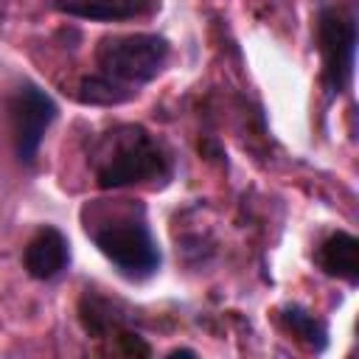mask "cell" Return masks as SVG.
<instances>
[{"label":"cell","instance_id":"obj_1","mask_svg":"<svg viewBox=\"0 0 359 359\" xmlns=\"http://www.w3.org/2000/svg\"><path fill=\"white\" fill-rule=\"evenodd\" d=\"M171 59L168 36L157 31L107 34L93 53V73L81 76L76 98L87 107H121L140 95Z\"/></svg>","mask_w":359,"mask_h":359},{"label":"cell","instance_id":"obj_2","mask_svg":"<svg viewBox=\"0 0 359 359\" xmlns=\"http://www.w3.org/2000/svg\"><path fill=\"white\" fill-rule=\"evenodd\" d=\"M84 236L112 264V269L143 283L163 266V250L149 224V208L140 199H87L79 210Z\"/></svg>","mask_w":359,"mask_h":359},{"label":"cell","instance_id":"obj_3","mask_svg":"<svg viewBox=\"0 0 359 359\" xmlns=\"http://www.w3.org/2000/svg\"><path fill=\"white\" fill-rule=\"evenodd\" d=\"M87 168L101 191L123 188H165L174 180L177 163L163 137L143 123H112L90 140Z\"/></svg>","mask_w":359,"mask_h":359},{"label":"cell","instance_id":"obj_4","mask_svg":"<svg viewBox=\"0 0 359 359\" xmlns=\"http://www.w3.org/2000/svg\"><path fill=\"white\" fill-rule=\"evenodd\" d=\"M359 20L353 3H323L314 17V48L320 53V87L334 104L353 87Z\"/></svg>","mask_w":359,"mask_h":359},{"label":"cell","instance_id":"obj_5","mask_svg":"<svg viewBox=\"0 0 359 359\" xmlns=\"http://www.w3.org/2000/svg\"><path fill=\"white\" fill-rule=\"evenodd\" d=\"M6 118H8V135L17 163L34 165L45 143V135L59 118L56 98L36 81L22 79L6 98Z\"/></svg>","mask_w":359,"mask_h":359},{"label":"cell","instance_id":"obj_6","mask_svg":"<svg viewBox=\"0 0 359 359\" xmlns=\"http://www.w3.org/2000/svg\"><path fill=\"white\" fill-rule=\"evenodd\" d=\"M79 323L95 339H109V342L115 339L118 351H123V353H135V356L151 353L149 342H143V337L137 331H132L129 314L118 303H112L109 297H104L93 289H87L79 297Z\"/></svg>","mask_w":359,"mask_h":359},{"label":"cell","instance_id":"obj_7","mask_svg":"<svg viewBox=\"0 0 359 359\" xmlns=\"http://www.w3.org/2000/svg\"><path fill=\"white\" fill-rule=\"evenodd\" d=\"M73 264L70 238L56 224H39L22 247V269L39 283L59 280Z\"/></svg>","mask_w":359,"mask_h":359},{"label":"cell","instance_id":"obj_8","mask_svg":"<svg viewBox=\"0 0 359 359\" xmlns=\"http://www.w3.org/2000/svg\"><path fill=\"white\" fill-rule=\"evenodd\" d=\"M163 0H50V8L90 22H129L157 14Z\"/></svg>","mask_w":359,"mask_h":359},{"label":"cell","instance_id":"obj_9","mask_svg":"<svg viewBox=\"0 0 359 359\" xmlns=\"http://www.w3.org/2000/svg\"><path fill=\"white\" fill-rule=\"evenodd\" d=\"M314 264L323 275L345 280L348 286L359 283V238L348 230H331L314 247Z\"/></svg>","mask_w":359,"mask_h":359},{"label":"cell","instance_id":"obj_10","mask_svg":"<svg viewBox=\"0 0 359 359\" xmlns=\"http://www.w3.org/2000/svg\"><path fill=\"white\" fill-rule=\"evenodd\" d=\"M278 323L303 348H309L314 353H323L328 348V323L317 311H311L300 303H286L278 309Z\"/></svg>","mask_w":359,"mask_h":359},{"label":"cell","instance_id":"obj_11","mask_svg":"<svg viewBox=\"0 0 359 359\" xmlns=\"http://www.w3.org/2000/svg\"><path fill=\"white\" fill-rule=\"evenodd\" d=\"M165 356H196V351H191V348H174Z\"/></svg>","mask_w":359,"mask_h":359}]
</instances>
